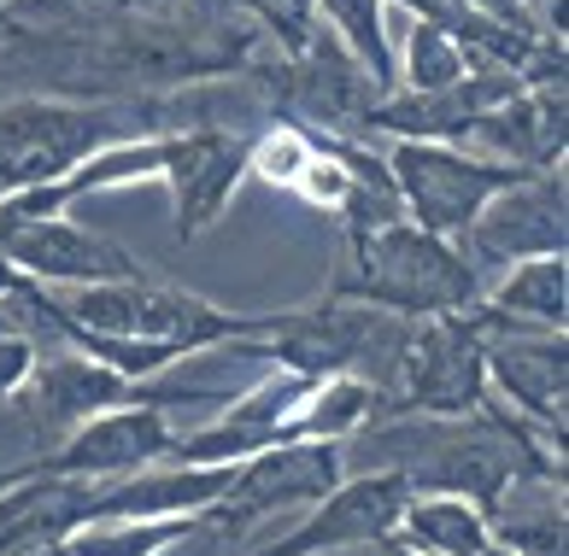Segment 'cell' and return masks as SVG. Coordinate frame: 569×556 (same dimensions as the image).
Segmentation results:
<instances>
[{
	"mask_svg": "<svg viewBox=\"0 0 569 556\" xmlns=\"http://www.w3.org/2000/svg\"><path fill=\"white\" fill-rule=\"evenodd\" d=\"M399 387L429 416H476L488 398V340L470 323V311L411 323Z\"/></svg>",
	"mask_w": 569,
	"mask_h": 556,
	"instance_id": "5",
	"label": "cell"
},
{
	"mask_svg": "<svg viewBox=\"0 0 569 556\" xmlns=\"http://www.w3.org/2000/svg\"><path fill=\"white\" fill-rule=\"evenodd\" d=\"M318 12L329 18L335 48H341L382 94H393L399 77H393V41H388V12H382V0H318Z\"/></svg>",
	"mask_w": 569,
	"mask_h": 556,
	"instance_id": "15",
	"label": "cell"
},
{
	"mask_svg": "<svg viewBox=\"0 0 569 556\" xmlns=\"http://www.w3.org/2000/svg\"><path fill=\"white\" fill-rule=\"evenodd\" d=\"M171 445H177L171 416L153 411V404H130V411H107V416L71 427V434L59 439L53 457L24 463V475H59V481L107 486V481L136 475V468L164 463V457H171Z\"/></svg>",
	"mask_w": 569,
	"mask_h": 556,
	"instance_id": "8",
	"label": "cell"
},
{
	"mask_svg": "<svg viewBox=\"0 0 569 556\" xmlns=\"http://www.w3.org/2000/svg\"><path fill=\"white\" fill-rule=\"evenodd\" d=\"M0 7H12V0H0Z\"/></svg>",
	"mask_w": 569,
	"mask_h": 556,
	"instance_id": "25",
	"label": "cell"
},
{
	"mask_svg": "<svg viewBox=\"0 0 569 556\" xmlns=\"http://www.w3.org/2000/svg\"><path fill=\"white\" fill-rule=\"evenodd\" d=\"M335 556H411L399 539H376V545H358V550H335Z\"/></svg>",
	"mask_w": 569,
	"mask_h": 556,
	"instance_id": "21",
	"label": "cell"
},
{
	"mask_svg": "<svg viewBox=\"0 0 569 556\" xmlns=\"http://www.w3.org/2000/svg\"><path fill=\"white\" fill-rule=\"evenodd\" d=\"M481 556H511V550H499V545H488V550H481Z\"/></svg>",
	"mask_w": 569,
	"mask_h": 556,
	"instance_id": "23",
	"label": "cell"
},
{
	"mask_svg": "<svg viewBox=\"0 0 569 556\" xmlns=\"http://www.w3.org/2000/svg\"><path fill=\"white\" fill-rule=\"evenodd\" d=\"M0 334H7V316H0Z\"/></svg>",
	"mask_w": 569,
	"mask_h": 556,
	"instance_id": "24",
	"label": "cell"
},
{
	"mask_svg": "<svg viewBox=\"0 0 569 556\" xmlns=\"http://www.w3.org/2000/svg\"><path fill=\"white\" fill-rule=\"evenodd\" d=\"M481 305L499 311L517 328H546L563 334L569 316V264L563 259H522L511 270H499V282L481 293Z\"/></svg>",
	"mask_w": 569,
	"mask_h": 556,
	"instance_id": "14",
	"label": "cell"
},
{
	"mask_svg": "<svg viewBox=\"0 0 569 556\" xmlns=\"http://www.w3.org/2000/svg\"><path fill=\"white\" fill-rule=\"evenodd\" d=\"M411 18H423V24H440V30H458L463 24V0H399Z\"/></svg>",
	"mask_w": 569,
	"mask_h": 556,
	"instance_id": "20",
	"label": "cell"
},
{
	"mask_svg": "<svg viewBox=\"0 0 569 556\" xmlns=\"http://www.w3.org/2000/svg\"><path fill=\"white\" fill-rule=\"evenodd\" d=\"M0 259L36 287H94V282H136V275H147L118 241L71 218H36V223L0 218Z\"/></svg>",
	"mask_w": 569,
	"mask_h": 556,
	"instance_id": "6",
	"label": "cell"
},
{
	"mask_svg": "<svg viewBox=\"0 0 569 556\" xmlns=\"http://www.w3.org/2000/svg\"><path fill=\"white\" fill-rule=\"evenodd\" d=\"M236 463H164V468H136L123 481L94 486L89 522H206L223 504Z\"/></svg>",
	"mask_w": 569,
	"mask_h": 556,
	"instance_id": "10",
	"label": "cell"
},
{
	"mask_svg": "<svg viewBox=\"0 0 569 556\" xmlns=\"http://www.w3.org/2000/svg\"><path fill=\"white\" fill-rule=\"evenodd\" d=\"M252 164V141L218 135V130H194V135H171V164H164V182L177 194V234L194 241L218 223V211L229 205L236 182Z\"/></svg>",
	"mask_w": 569,
	"mask_h": 556,
	"instance_id": "12",
	"label": "cell"
},
{
	"mask_svg": "<svg viewBox=\"0 0 569 556\" xmlns=\"http://www.w3.org/2000/svg\"><path fill=\"white\" fill-rule=\"evenodd\" d=\"M130 112H82V105H0V194L53 182L94 146H112Z\"/></svg>",
	"mask_w": 569,
	"mask_h": 556,
	"instance_id": "4",
	"label": "cell"
},
{
	"mask_svg": "<svg viewBox=\"0 0 569 556\" xmlns=\"http://www.w3.org/2000/svg\"><path fill=\"white\" fill-rule=\"evenodd\" d=\"M347 481V445L329 439H288L270 445V452L236 463V481H229L223 504L206 522H252L270 516V509H293V504H318L335 486Z\"/></svg>",
	"mask_w": 569,
	"mask_h": 556,
	"instance_id": "9",
	"label": "cell"
},
{
	"mask_svg": "<svg viewBox=\"0 0 569 556\" xmlns=\"http://www.w3.org/2000/svg\"><path fill=\"white\" fill-rule=\"evenodd\" d=\"M417 498L406 475L393 468H370V475H352L318 498V509H306V522L282 533L277 545H264L259 556H335V550H358L376 539H393L406 504Z\"/></svg>",
	"mask_w": 569,
	"mask_h": 556,
	"instance_id": "7",
	"label": "cell"
},
{
	"mask_svg": "<svg viewBox=\"0 0 569 556\" xmlns=\"http://www.w3.org/2000/svg\"><path fill=\"white\" fill-rule=\"evenodd\" d=\"M382 164L399 188L406 223L440 234V241H458V234L476 223V211L488 205L499 188H511L522 176L511 164L476 159V153H463V146H447V141H393Z\"/></svg>",
	"mask_w": 569,
	"mask_h": 556,
	"instance_id": "2",
	"label": "cell"
},
{
	"mask_svg": "<svg viewBox=\"0 0 569 556\" xmlns=\"http://www.w3.org/2000/svg\"><path fill=\"white\" fill-rule=\"evenodd\" d=\"M488 387H499L540 434L563 439V411H569V346H563V334H546V328L493 334L488 340Z\"/></svg>",
	"mask_w": 569,
	"mask_h": 556,
	"instance_id": "11",
	"label": "cell"
},
{
	"mask_svg": "<svg viewBox=\"0 0 569 556\" xmlns=\"http://www.w3.org/2000/svg\"><path fill=\"white\" fill-rule=\"evenodd\" d=\"M194 527H200L194 516H182V522H82L53 550L59 556H159V550L182 545Z\"/></svg>",
	"mask_w": 569,
	"mask_h": 556,
	"instance_id": "17",
	"label": "cell"
},
{
	"mask_svg": "<svg viewBox=\"0 0 569 556\" xmlns=\"http://www.w3.org/2000/svg\"><path fill=\"white\" fill-rule=\"evenodd\" d=\"M18 282H24V275H18V270H12V264H7V259H0V293H12V287H18Z\"/></svg>",
	"mask_w": 569,
	"mask_h": 556,
	"instance_id": "22",
	"label": "cell"
},
{
	"mask_svg": "<svg viewBox=\"0 0 569 556\" xmlns=\"http://www.w3.org/2000/svg\"><path fill=\"white\" fill-rule=\"evenodd\" d=\"M393 77H399L406 94H447V89H458V82L470 77V59H463L452 30L411 18V36L399 41V53H393Z\"/></svg>",
	"mask_w": 569,
	"mask_h": 556,
	"instance_id": "16",
	"label": "cell"
},
{
	"mask_svg": "<svg viewBox=\"0 0 569 556\" xmlns=\"http://www.w3.org/2000/svg\"><path fill=\"white\" fill-rule=\"evenodd\" d=\"M270 12V24L288 36V48H306L311 41V18H318V0H259Z\"/></svg>",
	"mask_w": 569,
	"mask_h": 556,
	"instance_id": "19",
	"label": "cell"
},
{
	"mask_svg": "<svg viewBox=\"0 0 569 556\" xmlns=\"http://www.w3.org/2000/svg\"><path fill=\"white\" fill-rule=\"evenodd\" d=\"M30 370H36V340L30 334H0V404H12L18 393L30 387Z\"/></svg>",
	"mask_w": 569,
	"mask_h": 556,
	"instance_id": "18",
	"label": "cell"
},
{
	"mask_svg": "<svg viewBox=\"0 0 569 556\" xmlns=\"http://www.w3.org/2000/svg\"><path fill=\"white\" fill-rule=\"evenodd\" d=\"M335 299L406 316V323H429V316L476 305L481 270L440 234L417 223H388L376 234H347V264L335 275Z\"/></svg>",
	"mask_w": 569,
	"mask_h": 556,
	"instance_id": "1",
	"label": "cell"
},
{
	"mask_svg": "<svg viewBox=\"0 0 569 556\" xmlns=\"http://www.w3.org/2000/svg\"><path fill=\"white\" fill-rule=\"evenodd\" d=\"M458 252L476 270H511L522 259H563L569 246V194L563 170H522L511 188L476 211V223L458 234Z\"/></svg>",
	"mask_w": 569,
	"mask_h": 556,
	"instance_id": "3",
	"label": "cell"
},
{
	"mask_svg": "<svg viewBox=\"0 0 569 556\" xmlns=\"http://www.w3.org/2000/svg\"><path fill=\"white\" fill-rule=\"evenodd\" d=\"M393 539L411 556H481L493 545V533L481 504L452 498V492H417L393 527Z\"/></svg>",
	"mask_w": 569,
	"mask_h": 556,
	"instance_id": "13",
	"label": "cell"
}]
</instances>
